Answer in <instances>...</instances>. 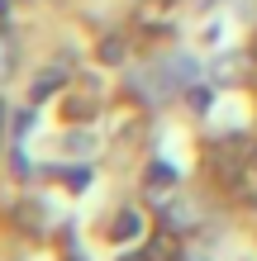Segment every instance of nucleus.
<instances>
[{"label":"nucleus","instance_id":"4","mask_svg":"<svg viewBox=\"0 0 257 261\" xmlns=\"http://www.w3.org/2000/svg\"><path fill=\"white\" fill-rule=\"evenodd\" d=\"M148 180H153V190H157V186L167 190L172 180H176V171H172V166H153V171H148Z\"/></svg>","mask_w":257,"mask_h":261},{"label":"nucleus","instance_id":"6","mask_svg":"<svg viewBox=\"0 0 257 261\" xmlns=\"http://www.w3.org/2000/svg\"><path fill=\"white\" fill-rule=\"evenodd\" d=\"M191 110H209V90H191Z\"/></svg>","mask_w":257,"mask_h":261},{"label":"nucleus","instance_id":"5","mask_svg":"<svg viewBox=\"0 0 257 261\" xmlns=\"http://www.w3.org/2000/svg\"><path fill=\"white\" fill-rule=\"evenodd\" d=\"M67 186L72 190H86L90 186V171H67Z\"/></svg>","mask_w":257,"mask_h":261},{"label":"nucleus","instance_id":"1","mask_svg":"<svg viewBox=\"0 0 257 261\" xmlns=\"http://www.w3.org/2000/svg\"><path fill=\"white\" fill-rule=\"evenodd\" d=\"M138 228H143V223H138V214H129V209H124L110 233H114V242H133V238H138Z\"/></svg>","mask_w":257,"mask_h":261},{"label":"nucleus","instance_id":"7","mask_svg":"<svg viewBox=\"0 0 257 261\" xmlns=\"http://www.w3.org/2000/svg\"><path fill=\"white\" fill-rule=\"evenodd\" d=\"M5 62H10V38H0V76H5Z\"/></svg>","mask_w":257,"mask_h":261},{"label":"nucleus","instance_id":"9","mask_svg":"<svg viewBox=\"0 0 257 261\" xmlns=\"http://www.w3.org/2000/svg\"><path fill=\"white\" fill-rule=\"evenodd\" d=\"M205 5H219V0H205Z\"/></svg>","mask_w":257,"mask_h":261},{"label":"nucleus","instance_id":"2","mask_svg":"<svg viewBox=\"0 0 257 261\" xmlns=\"http://www.w3.org/2000/svg\"><path fill=\"white\" fill-rule=\"evenodd\" d=\"M67 81V67H53V71H43L38 76V81H34V95L43 100V95H48V90H57V86H62Z\"/></svg>","mask_w":257,"mask_h":261},{"label":"nucleus","instance_id":"8","mask_svg":"<svg viewBox=\"0 0 257 261\" xmlns=\"http://www.w3.org/2000/svg\"><path fill=\"white\" fill-rule=\"evenodd\" d=\"M0 124H5V105H0Z\"/></svg>","mask_w":257,"mask_h":261},{"label":"nucleus","instance_id":"3","mask_svg":"<svg viewBox=\"0 0 257 261\" xmlns=\"http://www.w3.org/2000/svg\"><path fill=\"white\" fill-rule=\"evenodd\" d=\"M172 76H176V86H186V81H195L200 76V67H195V57H172Z\"/></svg>","mask_w":257,"mask_h":261},{"label":"nucleus","instance_id":"10","mask_svg":"<svg viewBox=\"0 0 257 261\" xmlns=\"http://www.w3.org/2000/svg\"><path fill=\"white\" fill-rule=\"evenodd\" d=\"M191 261H205V256H191Z\"/></svg>","mask_w":257,"mask_h":261}]
</instances>
